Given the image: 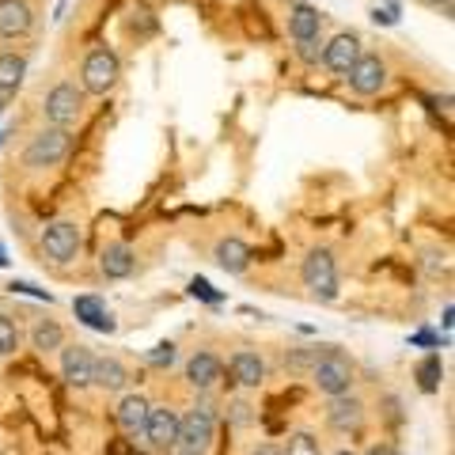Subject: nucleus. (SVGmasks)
Listing matches in <instances>:
<instances>
[{"mask_svg":"<svg viewBox=\"0 0 455 455\" xmlns=\"http://www.w3.org/2000/svg\"><path fill=\"white\" fill-rule=\"evenodd\" d=\"M300 281L304 289L315 296L319 304H334L338 292H341V281H338V259L331 247H311L300 262Z\"/></svg>","mask_w":455,"mask_h":455,"instance_id":"nucleus-1","label":"nucleus"},{"mask_svg":"<svg viewBox=\"0 0 455 455\" xmlns=\"http://www.w3.org/2000/svg\"><path fill=\"white\" fill-rule=\"evenodd\" d=\"M307 379L323 398H338V395L353 391V383H357V368H353V361L338 346H326V353L319 357V364L307 372Z\"/></svg>","mask_w":455,"mask_h":455,"instance_id":"nucleus-2","label":"nucleus"},{"mask_svg":"<svg viewBox=\"0 0 455 455\" xmlns=\"http://www.w3.org/2000/svg\"><path fill=\"white\" fill-rule=\"evenodd\" d=\"M68 152H73V130H53V125H46V130H38L23 145L20 160L27 171H50L57 164H65Z\"/></svg>","mask_w":455,"mask_h":455,"instance_id":"nucleus-3","label":"nucleus"},{"mask_svg":"<svg viewBox=\"0 0 455 455\" xmlns=\"http://www.w3.org/2000/svg\"><path fill=\"white\" fill-rule=\"evenodd\" d=\"M42 118L53 130H76L84 118V92L73 80H57L46 92V99H42Z\"/></svg>","mask_w":455,"mask_h":455,"instance_id":"nucleus-4","label":"nucleus"},{"mask_svg":"<svg viewBox=\"0 0 455 455\" xmlns=\"http://www.w3.org/2000/svg\"><path fill=\"white\" fill-rule=\"evenodd\" d=\"M122 80V61L110 46H95L80 65V92L84 95H110Z\"/></svg>","mask_w":455,"mask_h":455,"instance_id":"nucleus-5","label":"nucleus"},{"mask_svg":"<svg viewBox=\"0 0 455 455\" xmlns=\"http://www.w3.org/2000/svg\"><path fill=\"white\" fill-rule=\"evenodd\" d=\"M38 247L53 266H68L84 247V232H80L76 220H53V224L42 228Z\"/></svg>","mask_w":455,"mask_h":455,"instance_id":"nucleus-6","label":"nucleus"},{"mask_svg":"<svg viewBox=\"0 0 455 455\" xmlns=\"http://www.w3.org/2000/svg\"><path fill=\"white\" fill-rule=\"evenodd\" d=\"M212 436H217V410L209 403H197L187 414H179V448L187 451H209Z\"/></svg>","mask_w":455,"mask_h":455,"instance_id":"nucleus-7","label":"nucleus"},{"mask_svg":"<svg viewBox=\"0 0 455 455\" xmlns=\"http://www.w3.org/2000/svg\"><path fill=\"white\" fill-rule=\"evenodd\" d=\"M346 80H349V92H353V95L372 99V95H379L383 88H387L391 68H387V61H383L379 53H361L357 65H353L349 73H346Z\"/></svg>","mask_w":455,"mask_h":455,"instance_id":"nucleus-8","label":"nucleus"},{"mask_svg":"<svg viewBox=\"0 0 455 455\" xmlns=\"http://www.w3.org/2000/svg\"><path fill=\"white\" fill-rule=\"evenodd\" d=\"M145 444L156 455H171L179 448V410L171 406H148V418H145Z\"/></svg>","mask_w":455,"mask_h":455,"instance_id":"nucleus-9","label":"nucleus"},{"mask_svg":"<svg viewBox=\"0 0 455 455\" xmlns=\"http://www.w3.org/2000/svg\"><path fill=\"white\" fill-rule=\"evenodd\" d=\"M95 357L99 353L92 346H61L57 349V364H61V379L68 383V387H92V376H95Z\"/></svg>","mask_w":455,"mask_h":455,"instance_id":"nucleus-10","label":"nucleus"},{"mask_svg":"<svg viewBox=\"0 0 455 455\" xmlns=\"http://www.w3.org/2000/svg\"><path fill=\"white\" fill-rule=\"evenodd\" d=\"M182 376H187V383L194 391H212L217 383L224 379V361H220V353H212V349H194L187 364H182Z\"/></svg>","mask_w":455,"mask_h":455,"instance_id":"nucleus-11","label":"nucleus"},{"mask_svg":"<svg viewBox=\"0 0 455 455\" xmlns=\"http://www.w3.org/2000/svg\"><path fill=\"white\" fill-rule=\"evenodd\" d=\"M364 418H368V410H364V403L353 391L349 395H338V398L326 403V425H331L334 433H341V436L361 433L364 429Z\"/></svg>","mask_w":455,"mask_h":455,"instance_id":"nucleus-12","label":"nucleus"},{"mask_svg":"<svg viewBox=\"0 0 455 455\" xmlns=\"http://www.w3.org/2000/svg\"><path fill=\"white\" fill-rule=\"evenodd\" d=\"M361 35L357 31H341L334 35L331 42H323V65L331 68L334 76H346L353 65H357V57H361Z\"/></svg>","mask_w":455,"mask_h":455,"instance_id":"nucleus-13","label":"nucleus"},{"mask_svg":"<svg viewBox=\"0 0 455 455\" xmlns=\"http://www.w3.org/2000/svg\"><path fill=\"white\" fill-rule=\"evenodd\" d=\"M228 376H232L235 387L259 391L266 383V357L259 349H235L232 357H228Z\"/></svg>","mask_w":455,"mask_h":455,"instance_id":"nucleus-14","label":"nucleus"},{"mask_svg":"<svg viewBox=\"0 0 455 455\" xmlns=\"http://www.w3.org/2000/svg\"><path fill=\"white\" fill-rule=\"evenodd\" d=\"M35 31V12L27 0H0V38L20 42Z\"/></svg>","mask_w":455,"mask_h":455,"instance_id":"nucleus-15","label":"nucleus"},{"mask_svg":"<svg viewBox=\"0 0 455 455\" xmlns=\"http://www.w3.org/2000/svg\"><path fill=\"white\" fill-rule=\"evenodd\" d=\"M251 259H254V251H251L239 235H224V239H217V247H212V262H217L228 277L247 274Z\"/></svg>","mask_w":455,"mask_h":455,"instance_id":"nucleus-16","label":"nucleus"},{"mask_svg":"<svg viewBox=\"0 0 455 455\" xmlns=\"http://www.w3.org/2000/svg\"><path fill=\"white\" fill-rule=\"evenodd\" d=\"M133 269H137V251L125 243V239H114V243H107L103 254H99V274L107 281H125Z\"/></svg>","mask_w":455,"mask_h":455,"instance_id":"nucleus-17","label":"nucleus"},{"mask_svg":"<svg viewBox=\"0 0 455 455\" xmlns=\"http://www.w3.org/2000/svg\"><path fill=\"white\" fill-rule=\"evenodd\" d=\"M148 398L140 395V391H130V395H122V403L118 410H114V421H118V429L125 436H140L145 433V418H148Z\"/></svg>","mask_w":455,"mask_h":455,"instance_id":"nucleus-18","label":"nucleus"},{"mask_svg":"<svg viewBox=\"0 0 455 455\" xmlns=\"http://www.w3.org/2000/svg\"><path fill=\"white\" fill-rule=\"evenodd\" d=\"M289 38L292 42L323 38V12L315 4H304V0H296V4L289 8Z\"/></svg>","mask_w":455,"mask_h":455,"instance_id":"nucleus-19","label":"nucleus"},{"mask_svg":"<svg viewBox=\"0 0 455 455\" xmlns=\"http://www.w3.org/2000/svg\"><path fill=\"white\" fill-rule=\"evenodd\" d=\"M130 368H125L118 357H95V376H92V383L95 387H103L107 395H118V391H125L130 387Z\"/></svg>","mask_w":455,"mask_h":455,"instance_id":"nucleus-20","label":"nucleus"},{"mask_svg":"<svg viewBox=\"0 0 455 455\" xmlns=\"http://www.w3.org/2000/svg\"><path fill=\"white\" fill-rule=\"evenodd\" d=\"M73 311H76V319L84 326H92V331H99V334H114V319H110V311L99 296H76Z\"/></svg>","mask_w":455,"mask_h":455,"instance_id":"nucleus-21","label":"nucleus"},{"mask_svg":"<svg viewBox=\"0 0 455 455\" xmlns=\"http://www.w3.org/2000/svg\"><path fill=\"white\" fill-rule=\"evenodd\" d=\"M65 346V326L57 323V319H35V326H31V349L35 353H57Z\"/></svg>","mask_w":455,"mask_h":455,"instance_id":"nucleus-22","label":"nucleus"},{"mask_svg":"<svg viewBox=\"0 0 455 455\" xmlns=\"http://www.w3.org/2000/svg\"><path fill=\"white\" fill-rule=\"evenodd\" d=\"M27 76V57L23 53H0V95H16Z\"/></svg>","mask_w":455,"mask_h":455,"instance_id":"nucleus-23","label":"nucleus"},{"mask_svg":"<svg viewBox=\"0 0 455 455\" xmlns=\"http://www.w3.org/2000/svg\"><path fill=\"white\" fill-rule=\"evenodd\" d=\"M323 353H326V346H292V349H284V372L307 376L311 368L319 364Z\"/></svg>","mask_w":455,"mask_h":455,"instance_id":"nucleus-24","label":"nucleus"},{"mask_svg":"<svg viewBox=\"0 0 455 455\" xmlns=\"http://www.w3.org/2000/svg\"><path fill=\"white\" fill-rule=\"evenodd\" d=\"M23 346V331H20V323L8 315V311H0V361H8V357H16Z\"/></svg>","mask_w":455,"mask_h":455,"instance_id":"nucleus-25","label":"nucleus"},{"mask_svg":"<svg viewBox=\"0 0 455 455\" xmlns=\"http://www.w3.org/2000/svg\"><path fill=\"white\" fill-rule=\"evenodd\" d=\"M418 387L425 391V395H433V391H440V379H444V361H440V353H429L421 364H418Z\"/></svg>","mask_w":455,"mask_h":455,"instance_id":"nucleus-26","label":"nucleus"},{"mask_svg":"<svg viewBox=\"0 0 455 455\" xmlns=\"http://www.w3.org/2000/svg\"><path fill=\"white\" fill-rule=\"evenodd\" d=\"M281 451H284V455H323V444H319L315 433L296 429V433H289V440L281 444Z\"/></svg>","mask_w":455,"mask_h":455,"instance_id":"nucleus-27","label":"nucleus"},{"mask_svg":"<svg viewBox=\"0 0 455 455\" xmlns=\"http://www.w3.org/2000/svg\"><path fill=\"white\" fill-rule=\"evenodd\" d=\"M254 421H259V410L251 406V398H232V403H228V425H235V429H251Z\"/></svg>","mask_w":455,"mask_h":455,"instance_id":"nucleus-28","label":"nucleus"},{"mask_svg":"<svg viewBox=\"0 0 455 455\" xmlns=\"http://www.w3.org/2000/svg\"><path fill=\"white\" fill-rule=\"evenodd\" d=\"M145 361H148V368H160V372H167V368L179 364V346H175V341H160V346H152L145 353Z\"/></svg>","mask_w":455,"mask_h":455,"instance_id":"nucleus-29","label":"nucleus"},{"mask_svg":"<svg viewBox=\"0 0 455 455\" xmlns=\"http://www.w3.org/2000/svg\"><path fill=\"white\" fill-rule=\"evenodd\" d=\"M292 53H296V61H300V65H319V61H323V38H304V42H296Z\"/></svg>","mask_w":455,"mask_h":455,"instance_id":"nucleus-30","label":"nucleus"},{"mask_svg":"<svg viewBox=\"0 0 455 455\" xmlns=\"http://www.w3.org/2000/svg\"><path fill=\"white\" fill-rule=\"evenodd\" d=\"M421 266L429 269L433 277H440V274H448V254L444 251H425L421 254Z\"/></svg>","mask_w":455,"mask_h":455,"instance_id":"nucleus-31","label":"nucleus"},{"mask_svg":"<svg viewBox=\"0 0 455 455\" xmlns=\"http://www.w3.org/2000/svg\"><path fill=\"white\" fill-rule=\"evenodd\" d=\"M190 292L197 296V300H205V304H220V300H224V296H220L217 289H212V284H209L205 277H194V281H190Z\"/></svg>","mask_w":455,"mask_h":455,"instance_id":"nucleus-32","label":"nucleus"},{"mask_svg":"<svg viewBox=\"0 0 455 455\" xmlns=\"http://www.w3.org/2000/svg\"><path fill=\"white\" fill-rule=\"evenodd\" d=\"M12 289H16V292H27V296H46V300H50V292H46V289H35V284H27V281H12Z\"/></svg>","mask_w":455,"mask_h":455,"instance_id":"nucleus-33","label":"nucleus"},{"mask_svg":"<svg viewBox=\"0 0 455 455\" xmlns=\"http://www.w3.org/2000/svg\"><path fill=\"white\" fill-rule=\"evenodd\" d=\"M251 455H284V451H281V444H254Z\"/></svg>","mask_w":455,"mask_h":455,"instance_id":"nucleus-34","label":"nucleus"},{"mask_svg":"<svg viewBox=\"0 0 455 455\" xmlns=\"http://www.w3.org/2000/svg\"><path fill=\"white\" fill-rule=\"evenodd\" d=\"M364 455H398V448L395 444H376V448H368Z\"/></svg>","mask_w":455,"mask_h":455,"instance_id":"nucleus-35","label":"nucleus"},{"mask_svg":"<svg viewBox=\"0 0 455 455\" xmlns=\"http://www.w3.org/2000/svg\"><path fill=\"white\" fill-rule=\"evenodd\" d=\"M425 4H429V8H440L444 16H451V0H425Z\"/></svg>","mask_w":455,"mask_h":455,"instance_id":"nucleus-36","label":"nucleus"},{"mask_svg":"<svg viewBox=\"0 0 455 455\" xmlns=\"http://www.w3.org/2000/svg\"><path fill=\"white\" fill-rule=\"evenodd\" d=\"M171 455H202V451H187V448H175V451H171Z\"/></svg>","mask_w":455,"mask_h":455,"instance_id":"nucleus-37","label":"nucleus"},{"mask_svg":"<svg viewBox=\"0 0 455 455\" xmlns=\"http://www.w3.org/2000/svg\"><path fill=\"white\" fill-rule=\"evenodd\" d=\"M334 455H361V451H353V448H338Z\"/></svg>","mask_w":455,"mask_h":455,"instance_id":"nucleus-38","label":"nucleus"},{"mask_svg":"<svg viewBox=\"0 0 455 455\" xmlns=\"http://www.w3.org/2000/svg\"><path fill=\"white\" fill-rule=\"evenodd\" d=\"M0 266H8V259H4V243H0Z\"/></svg>","mask_w":455,"mask_h":455,"instance_id":"nucleus-39","label":"nucleus"},{"mask_svg":"<svg viewBox=\"0 0 455 455\" xmlns=\"http://www.w3.org/2000/svg\"><path fill=\"white\" fill-rule=\"evenodd\" d=\"M0 114H4V103H0Z\"/></svg>","mask_w":455,"mask_h":455,"instance_id":"nucleus-40","label":"nucleus"},{"mask_svg":"<svg viewBox=\"0 0 455 455\" xmlns=\"http://www.w3.org/2000/svg\"><path fill=\"white\" fill-rule=\"evenodd\" d=\"M0 140H4V137H0Z\"/></svg>","mask_w":455,"mask_h":455,"instance_id":"nucleus-41","label":"nucleus"}]
</instances>
